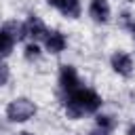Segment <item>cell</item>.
<instances>
[{
  "mask_svg": "<svg viewBox=\"0 0 135 135\" xmlns=\"http://www.w3.org/2000/svg\"><path fill=\"white\" fill-rule=\"evenodd\" d=\"M101 105V99L91 89H76L65 97V112L70 118H78L82 112H95Z\"/></svg>",
  "mask_w": 135,
  "mask_h": 135,
  "instance_id": "6da1fadb",
  "label": "cell"
},
{
  "mask_svg": "<svg viewBox=\"0 0 135 135\" xmlns=\"http://www.w3.org/2000/svg\"><path fill=\"white\" fill-rule=\"evenodd\" d=\"M34 114H36V105H34L30 99H23V97L11 101L8 108H6V116H8V120H13V122H25V120H30Z\"/></svg>",
  "mask_w": 135,
  "mask_h": 135,
  "instance_id": "7a4b0ae2",
  "label": "cell"
},
{
  "mask_svg": "<svg viewBox=\"0 0 135 135\" xmlns=\"http://www.w3.org/2000/svg\"><path fill=\"white\" fill-rule=\"evenodd\" d=\"M59 84H61V91H65V93H72L78 89V76H76V70L72 65H61Z\"/></svg>",
  "mask_w": 135,
  "mask_h": 135,
  "instance_id": "3957f363",
  "label": "cell"
},
{
  "mask_svg": "<svg viewBox=\"0 0 135 135\" xmlns=\"http://www.w3.org/2000/svg\"><path fill=\"white\" fill-rule=\"evenodd\" d=\"M46 2L53 4V6H57L65 17L76 19V17L80 15V2H78V0H46Z\"/></svg>",
  "mask_w": 135,
  "mask_h": 135,
  "instance_id": "277c9868",
  "label": "cell"
},
{
  "mask_svg": "<svg viewBox=\"0 0 135 135\" xmlns=\"http://www.w3.org/2000/svg\"><path fill=\"white\" fill-rule=\"evenodd\" d=\"M25 36L27 38H32V40H40V38H44L46 36V30H44V25H42V21L38 19V17H30L27 21H25Z\"/></svg>",
  "mask_w": 135,
  "mask_h": 135,
  "instance_id": "5b68a950",
  "label": "cell"
},
{
  "mask_svg": "<svg viewBox=\"0 0 135 135\" xmlns=\"http://www.w3.org/2000/svg\"><path fill=\"white\" fill-rule=\"evenodd\" d=\"M91 17L97 23H105L110 19V4H108V0H91Z\"/></svg>",
  "mask_w": 135,
  "mask_h": 135,
  "instance_id": "8992f818",
  "label": "cell"
},
{
  "mask_svg": "<svg viewBox=\"0 0 135 135\" xmlns=\"http://www.w3.org/2000/svg\"><path fill=\"white\" fill-rule=\"evenodd\" d=\"M112 68H114L118 74L129 76V74L133 72V61H131V57H129L127 53H116V55H112Z\"/></svg>",
  "mask_w": 135,
  "mask_h": 135,
  "instance_id": "52a82bcc",
  "label": "cell"
},
{
  "mask_svg": "<svg viewBox=\"0 0 135 135\" xmlns=\"http://www.w3.org/2000/svg\"><path fill=\"white\" fill-rule=\"evenodd\" d=\"M44 44H46V49H49L51 53H61V51L65 49V38H63L61 32H46Z\"/></svg>",
  "mask_w": 135,
  "mask_h": 135,
  "instance_id": "ba28073f",
  "label": "cell"
},
{
  "mask_svg": "<svg viewBox=\"0 0 135 135\" xmlns=\"http://www.w3.org/2000/svg\"><path fill=\"white\" fill-rule=\"evenodd\" d=\"M13 42H15L13 36L2 27V30H0V57H6V55L13 51Z\"/></svg>",
  "mask_w": 135,
  "mask_h": 135,
  "instance_id": "9c48e42d",
  "label": "cell"
},
{
  "mask_svg": "<svg viewBox=\"0 0 135 135\" xmlns=\"http://www.w3.org/2000/svg\"><path fill=\"white\" fill-rule=\"evenodd\" d=\"M4 30L13 36V40H21V38H25V27H23L21 23H17V21H8V23L4 25Z\"/></svg>",
  "mask_w": 135,
  "mask_h": 135,
  "instance_id": "30bf717a",
  "label": "cell"
},
{
  "mask_svg": "<svg viewBox=\"0 0 135 135\" xmlns=\"http://www.w3.org/2000/svg\"><path fill=\"white\" fill-rule=\"evenodd\" d=\"M97 127H99V129H105V131H110V129L114 127V120H112V116H105V114L97 116Z\"/></svg>",
  "mask_w": 135,
  "mask_h": 135,
  "instance_id": "8fae6325",
  "label": "cell"
},
{
  "mask_svg": "<svg viewBox=\"0 0 135 135\" xmlns=\"http://www.w3.org/2000/svg\"><path fill=\"white\" fill-rule=\"evenodd\" d=\"M38 55H40V49L36 44H27L25 46V57L27 59H38Z\"/></svg>",
  "mask_w": 135,
  "mask_h": 135,
  "instance_id": "7c38bea8",
  "label": "cell"
},
{
  "mask_svg": "<svg viewBox=\"0 0 135 135\" xmlns=\"http://www.w3.org/2000/svg\"><path fill=\"white\" fill-rule=\"evenodd\" d=\"M6 80H8V65L0 61V86L6 84Z\"/></svg>",
  "mask_w": 135,
  "mask_h": 135,
  "instance_id": "4fadbf2b",
  "label": "cell"
},
{
  "mask_svg": "<svg viewBox=\"0 0 135 135\" xmlns=\"http://www.w3.org/2000/svg\"><path fill=\"white\" fill-rule=\"evenodd\" d=\"M89 135H108V131L105 129H97V131H91Z\"/></svg>",
  "mask_w": 135,
  "mask_h": 135,
  "instance_id": "5bb4252c",
  "label": "cell"
},
{
  "mask_svg": "<svg viewBox=\"0 0 135 135\" xmlns=\"http://www.w3.org/2000/svg\"><path fill=\"white\" fill-rule=\"evenodd\" d=\"M129 135H135V124H131V127H129Z\"/></svg>",
  "mask_w": 135,
  "mask_h": 135,
  "instance_id": "9a60e30c",
  "label": "cell"
},
{
  "mask_svg": "<svg viewBox=\"0 0 135 135\" xmlns=\"http://www.w3.org/2000/svg\"><path fill=\"white\" fill-rule=\"evenodd\" d=\"M131 30H133V34H135V23H133V25H131Z\"/></svg>",
  "mask_w": 135,
  "mask_h": 135,
  "instance_id": "2e32d148",
  "label": "cell"
},
{
  "mask_svg": "<svg viewBox=\"0 0 135 135\" xmlns=\"http://www.w3.org/2000/svg\"><path fill=\"white\" fill-rule=\"evenodd\" d=\"M19 135H30V133H19Z\"/></svg>",
  "mask_w": 135,
  "mask_h": 135,
  "instance_id": "e0dca14e",
  "label": "cell"
}]
</instances>
